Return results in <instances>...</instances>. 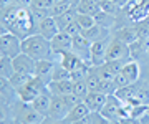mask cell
<instances>
[{
	"label": "cell",
	"mask_w": 149,
	"mask_h": 124,
	"mask_svg": "<svg viewBox=\"0 0 149 124\" xmlns=\"http://www.w3.org/2000/svg\"><path fill=\"white\" fill-rule=\"evenodd\" d=\"M2 23L8 32L20 37L22 40L37 33V25H35L30 8L18 7L17 3L2 10Z\"/></svg>",
	"instance_id": "1"
},
{
	"label": "cell",
	"mask_w": 149,
	"mask_h": 124,
	"mask_svg": "<svg viewBox=\"0 0 149 124\" xmlns=\"http://www.w3.org/2000/svg\"><path fill=\"white\" fill-rule=\"evenodd\" d=\"M22 51L32 56L35 61L40 60H52L53 58V48H52V42L42 37L40 33H33L30 37L22 40Z\"/></svg>",
	"instance_id": "2"
},
{
	"label": "cell",
	"mask_w": 149,
	"mask_h": 124,
	"mask_svg": "<svg viewBox=\"0 0 149 124\" xmlns=\"http://www.w3.org/2000/svg\"><path fill=\"white\" fill-rule=\"evenodd\" d=\"M22 53V38L10 33L5 27L0 35V58H15Z\"/></svg>",
	"instance_id": "3"
},
{
	"label": "cell",
	"mask_w": 149,
	"mask_h": 124,
	"mask_svg": "<svg viewBox=\"0 0 149 124\" xmlns=\"http://www.w3.org/2000/svg\"><path fill=\"white\" fill-rule=\"evenodd\" d=\"M45 89H48V85L42 78H38V76H33L32 80L28 81L27 85H23L20 89H17V96L20 99L22 103H32L35 98L43 93Z\"/></svg>",
	"instance_id": "4"
},
{
	"label": "cell",
	"mask_w": 149,
	"mask_h": 124,
	"mask_svg": "<svg viewBox=\"0 0 149 124\" xmlns=\"http://www.w3.org/2000/svg\"><path fill=\"white\" fill-rule=\"evenodd\" d=\"M17 121L20 124H43L45 116L38 113L30 103H22L17 109Z\"/></svg>",
	"instance_id": "5"
},
{
	"label": "cell",
	"mask_w": 149,
	"mask_h": 124,
	"mask_svg": "<svg viewBox=\"0 0 149 124\" xmlns=\"http://www.w3.org/2000/svg\"><path fill=\"white\" fill-rule=\"evenodd\" d=\"M70 111H71V108H70V104L66 103L65 96H53L48 118L55 119V121H63V119H66Z\"/></svg>",
	"instance_id": "6"
},
{
	"label": "cell",
	"mask_w": 149,
	"mask_h": 124,
	"mask_svg": "<svg viewBox=\"0 0 149 124\" xmlns=\"http://www.w3.org/2000/svg\"><path fill=\"white\" fill-rule=\"evenodd\" d=\"M108 46H109V40L103 38V40H98V42H93L91 45V66H101L106 63V51Z\"/></svg>",
	"instance_id": "7"
},
{
	"label": "cell",
	"mask_w": 149,
	"mask_h": 124,
	"mask_svg": "<svg viewBox=\"0 0 149 124\" xmlns=\"http://www.w3.org/2000/svg\"><path fill=\"white\" fill-rule=\"evenodd\" d=\"M128 58H131L129 56V45L123 43L116 38L111 40L106 51V61H116V60H124L126 61Z\"/></svg>",
	"instance_id": "8"
},
{
	"label": "cell",
	"mask_w": 149,
	"mask_h": 124,
	"mask_svg": "<svg viewBox=\"0 0 149 124\" xmlns=\"http://www.w3.org/2000/svg\"><path fill=\"white\" fill-rule=\"evenodd\" d=\"M121 106H123V101L116 94H108V99H106V103H104V106H103V109L100 113L106 119H109V121H116V119H119Z\"/></svg>",
	"instance_id": "9"
},
{
	"label": "cell",
	"mask_w": 149,
	"mask_h": 124,
	"mask_svg": "<svg viewBox=\"0 0 149 124\" xmlns=\"http://www.w3.org/2000/svg\"><path fill=\"white\" fill-rule=\"evenodd\" d=\"M13 68L17 73H25V75H35V68H37V61L28 56L27 53L22 51L18 56L13 58Z\"/></svg>",
	"instance_id": "10"
},
{
	"label": "cell",
	"mask_w": 149,
	"mask_h": 124,
	"mask_svg": "<svg viewBox=\"0 0 149 124\" xmlns=\"http://www.w3.org/2000/svg\"><path fill=\"white\" fill-rule=\"evenodd\" d=\"M60 32H61V30H60L55 17H48V18H45V20L37 27V33H40L42 37H45L47 40H50V42H52Z\"/></svg>",
	"instance_id": "11"
},
{
	"label": "cell",
	"mask_w": 149,
	"mask_h": 124,
	"mask_svg": "<svg viewBox=\"0 0 149 124\" xmlns=\"http://www.w3.org/2000/svg\"><path fill=\"white\" fill-rule=\"evenodd\" d=\"M52 48L55 55H60L63 51H73V37L65 32H60L52 40Z\"/></svg>",
	"instance_id": "12"
},
{
	"label": "cell",
	"mask_w": 149,
	"mask_h": 124,
	"mask_svg": "<svg viewBox=\"0 0 149 124\" xmlns=\"http://www.w3.org/2000/svg\"><path fill=\"white\" fill-rule=\"evenodd\" d=\"M58 56H60V65L63 66V68H66L70 73L86 65V61H83L74 51H63V53H60Z\"/></svg>",
	"instance_id": "13"
},
{
	"label": "cell",
	"mask_w": 149,
	"mask_h": 124,
	"mask_svg": "<svg viewBox=\"0 0 149 124\" xmlns=\"http://www.w3.org/2000/svg\"><path fill=\"white\" fill-rule=\"evenodd\" d=\"M52 99H53V94L45 89L43 93H40L35 99H33L30 104H32L33 108L37 109L40 114H43L45 118H48V113H50V106H52Z\"/></svg>",
	"instance_id": "14"
},
{
	"label": "cell",
	"mask_w": 149,
	"mask_h": 124,
	"mask_svg": "<svg viewBox=\"0 0 149 124\" xmlns=\"http://www.w3.org/2000/svg\"><path fill=\"white\" fill-rule=\"evenodd\" d=\"M108 99V94L104 93H100V91H90L88 96L85 98V104L90 108L91 113H100L104 106V103Z\"/></svg>",
	"instance_id": "15"
},
{
	"label": "cell",
	"mask_w": 149,
	"mask_h": 124,
	"mask_svg": "<svg viewBox=\"0 0 149 124\" xmlns=\"http://www.w3.org/2000/svg\"><path fill=\"white\" fill-rule=\"evenodd\" d=\"M55 61L53 60H40L37 61V68H35V76L42 78L45 83H50L52 81V76H53V71H55Z\"/></svg>",
	"instance_id": "16"
},
{
	"label": "cell",
	"mask_w": 149,
	"mask_h": 124,
	"mask_svg": "<svg viewBox=\"0 0 149 124\" xmlns=\"http://www.w3.org/2000/svg\"><path fill=\"white\" fill-rule=\"evenodd\" d=\"M48 91L53 96H68L73 93V81L65 80V81H50L48 83Z\"/></svg>",
	"instance_id": "17"
},
{
	"label": "cell",
	"mask_w": 149,
	"mask_h": 124,
	"mask_svg": "<svg viewBox=\"0 0 149 124\" xmlns=\"http://www.w3.org/2000/svg\"><path fill=\"white\" fill-rule=\"evenodd\" d=\"M76 10H78V13H86V15L96 17L101 12V5L96 0H78Z\"/></svg>",
	"instance_id": "18"
},
{
	"label": "cell",
	"mask_w": 149,
	"mask_h": 124,
	"mask_svg": "<svg viewBox=\"0 0 149 124\" xmlns=\"http://www.w3.org/2000/svg\"><path fill=\"white\" fill-rule=\"evenodd\" d=\"M114 38L119 40V42H123V43H126V45H133L139 40V35H138L136 27H124L121 30H118Z\"/></svg>",
	"instance_id": "19"
},
{
	"label": "cell",
	"mask_w": 149,
	"mask_h": 124,
	"mask_svg": "<svg viewBox=\"0 0 149 124\" xmlns=\"http://www.w3.org/2000/svg\"><path fill=\"white\" fill-rule=\"evenodd\" d=\"M90 114H91L90 108H88L85 104V101H83V103H80V104H76L74 108H71V111L68 113V116H66L65 121H68L70 124H73V123H76V121H80V119L86 118V116H90Z\"/></svg>",
	"instance_id": "20"
},
{
	"label": "cell",
	"mask_w": 149,
	"mask_h": 124,
	"mask_svg": "<svg viewBox=\"0 0 149 124\" xmlns=\"http://www.w3.org/2000/svg\"><path fill=\"white\" fill-rule=\"evenodd\" d=\"M121 73L134 85V83L139 80V75H141V68H139L138 61L131 60V61H126V63H124V66H123V71H121Z\"/></svg>",
	"instance_id": "21"
},
{
	"label": "cell",
	"mask_w": 149,
	"mask_h": 124,
	"mask_svg": "<svg viewBox=\"0 0 149 124\" xmlns=\"http://www.w3.org/2000/svg\"><path fill=\"white\" fill-rule=\"evenodd\" d=\"M81 35L86 37L90 42H98V40H103V38L108 37V30L100 27V25L96 23L95 27H91V28H88V30H85V32H81Z\"/></svg>",
	"instance_id": "22"
},
{
	"label": "cell",
	"mask_w": 149,
	"mask_h": 124,
	"mask_svg": "<svg viewBox=\"0 0 149 124\" xmlns=\"http://www.w3.org/2000/svg\"><path fill=\"white\" fill-rule=\"evenodd\" d=\"M0 73H2V80H10L15 75V68H13V60L12 58H0Z\"/></svg>",
	"instance_id": "23"
},
{
	"label": "cell",
	"mask_w": 149,
	"mask_h": 124,
	"mask_svg": "<svg viewBox=\"0 0 149 124\" xmlns=\"http://www.w3.org/2000/svg\"><path fill=\"white\" fill-rule=\"evenodd\" d=\"M33 76H35V75H25V73H17V71H15V75L12 76L10 80H7V81L10 83V86L17 91V89H20L23 85H27Z\"/></svg>",
	"instance_id": "24"
},
{
	"label": "cell",
	"mask_w": 149,
	"mask_h": 124,
	"mask_svg": "<svg viewBox=\"0 0 149 124\" xmlns=\"http://www.w3.org/2000/svg\"><path fill=\"white\" fill-rule=\"evenodd\" d=\"M136 93H138V88L134 86V85H128V86H123V88H118L116 89V94L123 103H128L131 98L136 96Z\"/></svg>",
	"instance_id": "25"
},
{
	"label": "cell",
	"mask_w": 149,
	"mask_h": 124,
	"mask_svg": "<svg viewBox=\"0 0 149 124\" xmlns=\"http://www.w3.org/2000/svg\"><path fill=\"white\" fill-rule=\"evenodd\" d=\"M95 20H96V23L100 25V27H103V28H111L113 25H114V22H116V15H111V13H106V12H100L98 15L95 17Z\"/></svg>",
	"instance_id": "26"
},
{
	"label": "cell",
	"mask_w": 149,
	"mask_h": 124,
	"mask_svg": "<svg viewBox=\"0 0 149 124\" xmlns=\"http://www.w3.org/2000/svg\"><path fill=\"white\" fill-rule=\"evenodd\" d=\"M30 12H32V17H33V20H35V25H37V27L43 22V20H45V18L52 17V10L40 8V7H37V5H32V7H30Z\"/></svg>",
	"instance_id": "27"
},
{
	"label": "cell",
	"mask_w": 149,
	"mask_h": 124,
	"mask_svg": "<svg viewBox=\"0 0 149 124\" xmlns=\"http://www.w3.org/2000/svg\"><path fill=\"white\" fill-rule=\"evenodd\" d=\"M88 93H90V88H88L86 80L73 81V94H76L80 99H83V101H85V98L88 96Z\"/></svg>",
	"instance_id": "28"
},
{
	"label": "cell",
	"mask_w": 149,
	"mask_h": 124,
	"mask_svg": "<svg viewBox=\"0 0 149 124\" xmlns=\"http://www.w3.org/2000/svg\"><path fill=\"white\" fill-rule=\"evenodd\" d=\"M76 22H78V25H80L81 32H85V30H88V28H91V27L96 25L95 17L86 15V13H78V15H76Z\"/></svg>",
	"instance_id": "29"
},
{
	"label": "cell",
	"mask_w": 149,
	"mask_h": 124,
	"mask_svg": "<svg viewBox=\"0 0 149 124\" xmlns=\"http://www.w3.org/2000/svg\"><path fill=\"white\" fill-rule=\"evenodd\" d=\"M65 80H71V73L66 68H63L61 65H56L53 76H52V81H65Z\"/></svg>",
	"instance_id": "30"
},
{
	"label": "cell",
	"mask_w": 149,
	"mask_h": 124,
	"mask_svg": "<svg viewBox=\"0 0 149 124\" xmlns=\"http://www.w3.org/2000/svg\"><path fill=\"white\" fill-rule=\"evenodd\" d=\"M100 5H101V10L103 12L111 13V15H118V12L123 8L119 3H114V2H109V0H101V2H100Z\"/></svg>",
	"instance_id": "31"
},
{
	"label": "cell",
	"mask_w": 149,
	"mask_h": 124,
	"mask_svg": "<svg viewBox=\"0 0 149 124\" xmlns=\"http://www.w3.org/2000/svg\"><path fill=\"white\" fill-rule=\"evenodd\" d=\"M124 63H126L124 60H116V61H106L104 65L108 66V70L111 71L113 75L116 76L118 73H121V71H123V66H124Z\"/></svg>",
	"instance_id": "32"
},
{
	"label": "cell",
	"mask_w": 149,
	"mask_h": 124,
	"mask_svg": "<svg viewBox=\"0 0 149 124\" xmlns=\"http://www.w3.org/2000/svg\"><path fill=\"white\" fill-rule=\"evenodd\" d=\"M63 32L68 33V35H71V37H76V35H80V33H81V28H80V25H78V22L73 20L71 23H68V25L65 27Z\"/></svg>",
	"instance_id": "33"
},
{
	"label": "cell",
	"mask_w": 149,
	"mask_h": 124,
	"mask_svg": "<svg viewBox=\"0 0 149 124\" xmlns=\"http://www.w3.org/2000/svg\"><path fill=\"white\" fill-rule=\"evenodd\" d=\"M114 83H116L118 88H123V86H128V85H133L131 81L126 78V76L123 75V73H118L116 76H114Z\"/></svg>",
	"instance_id": "34"
},
{
	"label": "cell",
	"mask_w": 149,
	"mask_h": 124,
	"mask_svg": "<svg viewBox=\"0 0 149 124\" xmlns=\"http://www.w3.org/2000/svg\"><path fill=\"white\" fill-rule=\"evenodd\" d=\"M33 5L40 7V8L52 10V8L55 7V0H33Z\"/></svg>",
	"instance_id": "35"
},
{
	"label": "cell",
	"mask_w": 149,
	"mask_h": 124,
	"mask_svg": "<svg viewBox=\"0 0 149 124\" xmlns=\"http://www.w3.org/2000/svg\"><path fill=\"white\" fill-rule=\"evenodd\" d=\"M91 119H93V124H111V121L106 119L101 113H91Z\"/></svg>",
	"instance_id": "36"
},
{
	"label": "cell",
	"mask_w": 149,
	"mask_h": 124,
	"mask_svg": "<svg viewBox=\"0 0 149 124\" xmlns=\"http://www.w3.org/2000/svg\"><path fill=\"white\" fill-rule=\"evenodd\" d=\"M118 121H119V124H141V119L136 118H121Z\"/></svg>",
	"instance_id": "37"
},
{
	"label": "cell",
	"mask_w": 149,
	"mask_h": 124,
	"mask_svg": "<svg viewBox=\"0 0 149 124\" xmlns=\"http://www.w3.org/2000/svg\"><path fill=\"white\" fill-rule=\"evenodd\" d=\"M15 3L18 7H23V8H30L33 5V0H15Z\"/></svg>",
	"instance_id": "38"
},
{
	"label": "cell",
	"mask_w": 149,
	"mask_h": 124,
	"mask_svg": "<svg viewBox=\"0 0 149 124\" xmlns=\"http://www.w3.org/2000/svg\"><path fill=\"white\" fill-rule=\"evenodd\" d=\"M15 3V0H0V5H2V10L3 8H7V7H10Z\"/></svg>",
	"instance_id": "39"
},
{
	"label": "cell",
	"mask_w": 149,
	"mask_h": 124,
	"mask_svg": "<svg viewBox=\"0 0 149 124\" xmlns=\"http://www.w3.org/2000/svg\"><path fill=\"white\" fill-rule=\"evenodd\" d=\"M128 2H131V0H121V3H123V7L126 5V3H128Z\"/></svg>",
	"instance_id": "40"
},
{
	"label": "cell",
	"mask_w": 149,
	"mask_h": 124,
	"mask_svg": "<svg viewBox=\"0 0 149 124\" xmlns=\"http://www.w3.org/2000/svg\"><path fill=\"white\" fill-rule=\"evenodd\" d=\"M148 118H149V104H148Z\"/></svg>",
	"instance_id": "41"
},
{
	"label": "cell",
	"mask_w": 149,
	"mask_h": 124,
	"mask_svg": "<svg viewBox=\"0 0 149 124\" xmlns=\"http://www.w3.org/2000/svg\"><path fill=\"white\" fill-rule=\"evenodd\" d=\"M96 2H101V0H96Z\"/></svg>",
	"instance_id": "42"
}]
</instances>
